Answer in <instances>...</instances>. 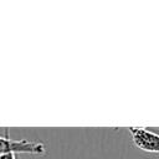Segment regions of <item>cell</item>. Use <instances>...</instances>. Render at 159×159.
<instances>
[{
  "label": "cell",
  "instance_id": "cell-1",
  "mask_svg": "<svg viewBox=\"0 0 159 159\" xmlns=\"http://www.w3.org/2000/svg\"><path fill=\"white\" fill-rule=\"evenodd\" d=\"M19 153L43 155V154H46V147L42 143L29 142L25 139L15 140V139H10L9 137L0 135V155H4V154H14L15 155Z\"/></svg>",
  "mask_w": 159,
  "mask_h": 159
},
{
  "label": "cell",
  "instance_id": "cell-2",
  "mask_svg": "<svg viewBox=\"0 0 159 159\" xmlns=\"http://www.w3.org/2000/svg\"><path fill=\"white\" fill-rule=\"evenodd\" d=\"M134 145L148 153H159V134L142 127L128 128Z\"/></svg>",
  "mask_w": 159,
  "mask_h": 159
}]
</instances>
